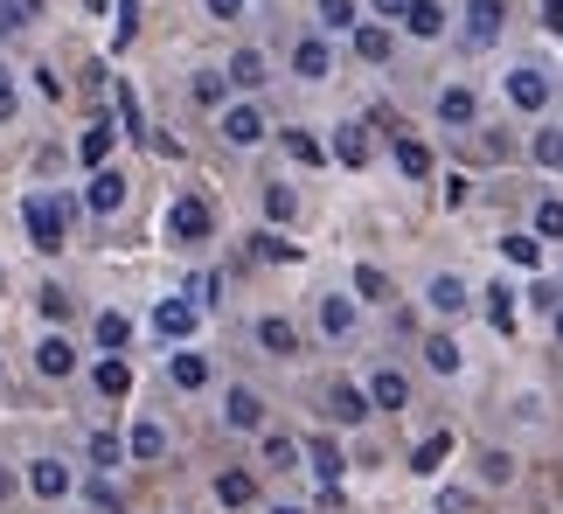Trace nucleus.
<instances>
[{
  "instance_id": "1",
  "label": "nucleus",
  "mask_w": 563,
  "mask_h": 514,
  "mask_svg": "<svg viewBox=\"0 0 563 514\" xmlns=\"http://www.w3.org/2000/svg\"><path fill=\"white\" fill-rule=\"evenodd\" d=\"M63 216H70V202H56V195H21V223H28V244L35 251H63Z\"/></svg>"
},
{
  "instance_id": "2",
  "label": "nucleus",
  "mask_w": 563,
  "mask_h": 514,
  "mask_svg": "<svg viewBox=\"0 0 563 514\" xmlns=\"http://www.w3.org/2000/svg\"><path fill=\"white\" fill-rule=\"evenodd\" d=\"M550 91H557V84H550L543 63H515V70H508V105H515V112H543Z\"/></svg>"
},
{
  "instance_id": "3",
  "label": "nucleus",
  "mask_w": 563,
  "mask_h": 514,
  "mask_svg": "<svg viewBox=\"0 0 563 514\" xmlns=\"http://www.w3.org/2000/svg\"><path fill=\"white\" fill-rule=\"evenodd\" d=\"M209 230H216V216H209L202 195H181V202L167 209V237H174V244H209Z\"/></svg>"
},
{
  "instance_id": "4",
  "label": "nucleus",
  "mask_w": 563,
  "mask_h": 514,
  "mask_svg": "<svg viewBox=\"0 0 563 514\" xmlns=\"http://www.w3.org/2000/svg\"><path fill=\"white\" fill-rule=\"evenodd\" d=\"M466 49H494L501 42V21H508V0H466Z\"/></svg>"
},
{
  "instance_id": "5",
  "label": "nucleus",
  "mask_w": 563,
  "mask_h": 514,
  "mask_svg": "<svg viewBox=\"0 0 563 514\" xmlns=\"http://www.w3.org/2000/svg\"><path fill=\"white\" fill-rule=\"evenodd\" d=\"M216 132H223V146H237V153H244V146H258V139H265L272 126H265V112H258L251 98H244V105H223Z\"/></svg>"
},
{
  "instance_id": "6",
  "label": "nucleus",
  "mask_w": 563,
  "mask_h": 514,
  "mask_svg": "<svg viewBox=\"0 0 563 514\" xmlns=\"http://www.w3.org/2000/svg\"><path fill=\"white\" fill-rule=\"evenodd\" d=\"M424 306H431L438 320H459V313H473V292H466V278L438 271V278H424Z\"/></svg>"
},
{
  "instance_id": "7",
  "label": "nucleus",
  "mask_w": 563,
  "mask_h": 514,
  "mask_svg": "<svg viewBox=\"0 0 563 514\" xmlns=\"http://www.w3.org/2000/svg\"><path fill=\"white\" fill-rule=\"evenodd\" d=\"M438 126L473 132L480 126V91H473V84H445V91H438Z\"/></svg>"
},
{
  "instance_id": "8",
  "label": "nucleus",
  "mask_w": 563,
  "mask_h": 514,
  "mask_svg": "<svg viewBox=\"0 0 563 514\" xmlns=\"http://www.w3.org/2000/svg\"><path fill=\"white\" fill-rule=\"evenodd\" d=\"M292 77H299V84H327V77H334V49H327L320 35H299V42H292Z\"/></svg>"
},
{
  "instance_id": "9",
  "label": "nucleus",
  "mask_w": 563,
  "mask_h": 514,
  "mask_svg": "<svg viewBox=\"0 0 563 514\" xmlns=\"http://www.w3.org/2000/svg\"><path fill=\"white\" fill-rule=\"evenodd\" d=\"M126 188H133V181H126L119 167H98V174H91V188H84L91 216H119V209H126Z\"/></svg>"
},
{
  "instance_id": "10",
  "label": "nucleus",
  "mask_w": 563,
  "mask_h": 514,
  "mask_svg": "<svg viewBox=\"0 0 563 514\" xmlns=\"http://www.w3.org/2000/svg\"><path fill=\"white\" fill-rule=\"evenodd\" d=\"M153 327H160L167 341H188V334L202 327V306H195L188 292H181V299H160V306H153Z\"/></svg>"
},
{
  "instance_id": "11",
  "label": "nucleus",
  "mask_w": 563,
  "mask_h": 514,
  "mask_svg": "<svg viewBox=\"0 0 563 514\" xmlns=\"http://www.w3.org/2000/svg\"><path fill=\"white\" fill-rule=\"evenodd\" d=\"M369 410H383V417H390V410H404V403H411V376H404V369H369Z\"/></svg>"
},
{
  "instance_id": "12",
  "label": "nucleus",
  "mask_w": 563,
  "mask_h": 514,
  "mask_svg": "<svg viewBox=\"0 0 563 514\" xmlns=\"http://www.w3.org/2000/svg\"><path fill=\"white\" fill-rule=\"evenodd\" d=\"M327 417H334V424H369V389L362 383H327Z\"/></svg>"
},
{
  "instance_id": "13",
  "label": "nucleus",
  "mask_w": 563,
  "mask_h": 514,
  "mask_svg": "<svg viewBox=\"0 0 563 514\" xmlns=\"http://www.w3.org/2000/svg\"><path fill=\"white\" fill-rule=\"evenodd\" d=\"M445 21H452V14H445L438 0H411V7H404V35H411V42H445Z\"/></svg>"
},
{
  "instance_id": "14",
  "label": "nucleus",
  "mask_w": 563,
  "mask_h": 514,
  "mask_svg": "<svg viewBox=\"0 0 563 514\" xmlns=\"http://www.w3.org/2000/svg\"><path fill=\"white\" fill-rule=\"evenodd\" d=\"M355 320H362V306H355L348 292H327V299H320V334H327V341H348Z\"/></svg>"
},
{
  "instance_id": "15",
  "label": "nucleus",
  "mask_w": 563,
  "mask_h": 514,
  "mask_svg": "<svg viewBox=\"0 0 563 514\" xmlns=\"http://www.w3.org/2000/svg\"><path fill=\"white\" fill-rule=\"evenodd\" d=\"M223 424H230V431H258V424H265V396L237 383L230 396H223Z\"/></svg>"
},
{
  "instance_id": "16",
  "label": "nucleus",
  "mask_w": 563,
  "mask_h": 514,
  "mask_svg": "<svg viewBox=\"0 0 563 514\" xmlns=\"http://www.w3.org/2000/svg\"><path fill=\"white\" fill-rule=\"evenodd\" d=\"M209 376H216L209 355H195V348H174V355H167V383L174 389H209Z\"/></svg>"
},
{
  "instance_id": "17",
  "label": "nucleus",
  "mask_w": 563,
  "mask_h": 514,
  "mask_svg": "<svg viewBox=\"0 0 563 514\" xmlns=\"http://www.w3.org/2000/svg\"><path fill=\"white\" fill-rule=\"evenodd\" d=\"M390 146H397V167H404V181H431V174H438V160H431V146H424L418 132H397Z\"/></svg>"
},
{
  "instance_id": "18",
  "label": "nucleus",
  "mask_w": 563,
  "mask_h": 514,
  "mask_svg": "<svg viewBox=\"0 0 563 514\" xmlns=\"http://www.w3.org/2000/svg\"><path fill=\"white\" fill-rule=\"evenodd\" d=\"M258 459H265V473H299V466H306V445H299V438H285V431H265Z\"/></svg>"
},
{
  "instance_id": "19",
  "label": "nucleus",
  "mask_w": 563,
  "mask_h": 514,
  "mask_svg": "<svg viewBox=\"0 0 563 514\" xmlns=\"http://www.w3.org/2000/svg\"><path fill=\"white\" fill-rule=\"evenodd\" d=\"M28 494H35V501H63V494H70V466H63V459H35V466H28Z\"/></svg>"
},
{
  "instance_id": "20",
  "label": "nucleus",
  "mask_w": 563,
  "mask_h": 514,
  "mask_svg": "<svg viewBox=\"0 0 563 514\" xmlns=\"http://www.w3.org/2000/svg\"><path fill=\"white\" fill-rule=\"evenodd\" d=\"M258 348L279 355V362H292V355H299V327H292L285 313H265V320H258Z\"/></svg>"
},
{
  "instance_id": "21",
  "label": "nucleus",
  "mask_w": 563,
  "mask_h": 514,
  "mask_svg": "<svg viewBox=\"0 0 563 514\" xmlns=\"http://www.w3.org/2000/svg\"><path fill=\"white\" fill-rule=\"evenodd\" d=\"M112 139H119V126H112V119H91V126H84V139H77V160L98 174V167L112 160Z\"/></svg>"
},
{
  "instance_id": "22",
  "label": "nucleus",
  "mask_w": 563,
  "mask_h": 514,
  "mask_svg": "<svg viewBox=\"0 0 563 514\" xmlns=\"http://www.w3.org/2000/svg\"><path fill=\"white\" fill-rule=\"evenodd\" d=\"M216 501H223V508H251V501H258V473H251V466L216 473Z\"/></svg>"
},
{
  "instance_id": "23",
  "label": "nucleus",
  "mask_w": 563,
  "mask_h": 514,
  "mask_svg": "<svg viewBox=\"0 0 563 514\" xmlns=\"http://www.w3.org/2000/svg\"><path fill=\"white\" fill-rule=\"evenodd\" d=\"M126 459H140V466H153V459H167V431H160L153 417H140V424L126 431Z\"/></svg>"
},
{
  "instance_id": "24",
  "label": "nucleus",
  "mask_w": 563,
  "mask_h": 514,
  "mask_svg": "<svg viewBox=\"0 0 563 514\" xmlns=\"http://www.w3.org/2000/svg\"><path fill=\"white\" fill-rule=\"evenodd\" d=\"M348 35H355V56H362V63H390V49H397L383 21H355Z\"/></svg>"
},
{
  "instance_id": "25",
  "label": "nucleus",
  "mask_w": 563,
  "mask_h": 514,
  "mask_svg": "<svg viewBox=\"0 0 563 514\" xmlns=\"http://www.w3.org/2000/svg\"><path fill=\"white\" fill-rule=\"evenodd\" d=\"M334 160L362 174L369 167V126H334Z\"/></svg>"
},
{
  "instance_id": "26",
  "label": "nucleus",
  "mask_w": 563,
  "mask_h": 514,
  "mask_svg": "<svg viewBox=\"0 0 563 514\" xmlns=\"http://www.w3.org/2000/svg\"><path fill=\"white\" fill-rule=\"evenodd\" d=\"M223 77H230V91H258L265 84V49H237Z\"/></svg>"
},
{
  "instance_id": "27",
  "label": "nucleus",
  "mask_w": 563,
  "mask_h": 514,
  "mask_svg": "<svg viewBox=\"0 0 563 514\" xmlns=\"http://www.w3.org/2000/svg\"><path fill=\"white\" fill-rule=\"evenodd\" d=\"M35 369H42V376H70V369H77V348H70L63 334H42V348H35Z\"/></svg>"
},
{
  "instance_id": "28",
  "label": "nucleus",
  "mask_w": 563,
  "mask_h": 514,
  "mask_svg": "<svg viewBox=\"0 0 563 514\" xmlns=\"http://www.w3.org/2000/svg\"><path fill=\"white\" fill-rule=\"evenodd\" d=\"M91 383H98V396H133V362H119V355H105V362L91 369Z\"/></svg>"
},
{
  "instance_id": "29",
  "label": "nucleus",
  "mask_w": 563,
  "mask_h": 514,
  "mask_svg": "<svg viewBox=\"0 0 563 514\" xmlns=\"http://www.w3.org/2000/svg\"><path fill=\"white\" fill-rule=\"evenodd\" d=\"M188 98H195V105H209V112H223V105H230V77H223V70H195Z\"/></svg>"
},
{
  "instance_id": "30",
  "label": "nucleus",
  "mask_w": 563,
  "mask_h": 514,
  "mask_svg": "<svg viewBox=\"0 0 563 514\" xmlns=\"http://www.w3.org/2000/svg\"><path fill=\"white\" fill-rule=\"evenodd\" d=\"M355 299H369V306H390V299H397L390 271H376V264H355Z\"/></svg>"
},
{
  "instance_id": "31",
  "label": "nucleus",
  "mask_w": 563,
  "mask_h": 514,
  "mask_svg": "<svg viewBox=\"0 0 563 514\" xmlns=\"http://www.w3.org/2000/svg\"><path fill=\"white\" fill-rule=\"evenodd\" d=\"M306 466H313V473H320L327 487H334V480L348 473V459H341V445H334V438H313V445H306Z\"/></svg>"
},
{
  "instance_id": "32",
  "label": "nucleus",
  "mask_w": 563,
  "mask_h": 514,
  "mask_svg": "<svg viewBox=\"0 0 563 514\" xmlns=\"http://www.w3.org/2000/svg\"><path fill=\"white\" fill-rule=\"evenodd\" d=\"M515 466H522L515 452H501V445H487V452H480V487H515Z\"/></svg>"
},
{
  "instance_id": "33",
  "label": "nucleus",
  "mask_w": 563,
  "mask_h": 514,
  "mask_svg": "<svg viewBox=\"0 0 563 514\" xmlns=\"http://www.w3.org/2000/svg\"><path fill=\"white\" fill-rule=\"evenodd\" d=\"M42 21V0H0V35H28Z\"/></svg>"
},
{
  "instance_id": "34",
  "label": "nucleus",
  "mask_w": 563,
  "mask_h": 514,
  "mask_svg": "<svg viewBox=\"0 0 563 514\" xmlns=\"http://www.w3.org/2000/svg\"><path fill=\"white\" fill-rule=\"evenodd\" d=\"M91 334H98V348H105V355H119V348L133 341V320H126V313H98V327H91Z\"/></svg>"
},
{
  "instance_id": "35",
  "label": "nucleus",
  "mask_w": 563,
  "mask_h": 514,
  "mask_svg": "<svg viewBox=\"0 0 563 514\" xmlns=\"http://www.w3.org/2000/svg\"><path fill=\"white\" fill-rule=\"evenodd\" d=\"M424 362H431L438 376H459V362H466V355H459V341H452V334H431V341H424Z\"/></svg>"
},
{
  "instance_id": "36",
  "label": "nucleus",
  "mask_w": 563,
  "mask_h": 514,
  "mask_svg": "<svg viewBox=\"0 0 563 514\" xmlns=\"http://www.w3.org/2000/svg\"><path fill=\"white\" fill-rule=\"evenodd\" d=\"M529 160H536V167H563V126H536V139H529Z\"/></svg>"
},
{
  "instance_id": "37",
  "label": "nucleus",
  "mask_w": 563,
  "mask_h": 514,
  "mask_svg": "<svg viewBox=\"0 0 563 514\" xmlns=\"http://www.w3.org/2000/svg\"><path fill=\"white\" fill-rule=\"evenodd\" d=\"M285 153H292L299 167H320V160H327V146H320L306 126H285Z\"/></svg>"
},
{
  "instance_id": "38",
  "label": "nucleus",
  "mask_w": 563,
  "mask_h": 514,
  "mask_svg": "<svg viewBox=\"0 0 563 514\" xmlns=\"http://www.w3.org/2000/svg\"><path fill=\"white\" fill-rule=\"evenodd\" d=\"M313 14H320L327 35H348L355 28V0H313Z\"/></svg>"
},
{
  "instance_id": "39",
  "label": "nucleus",
  "mask_w": 563,
  "mask_h": 514,
  "mask_svg": "<svg viewBox=\"0 0 563 514\" xmlns=\"http://www.w3.org/2000/svg\"><path fill=\"white\" fill-rule=\"evenodd\" d=\"M452 452V431H431L418 452H411V473H438V459Z\"/></svg>"
},
{
  "instance_id": "40",
  "label": "nucleus",
  "mask_w": 563,
  "mask_h": 514,
  "mask_svg": "<svg viewBox=\"0 0 563 514\" xmlns=\"http://www.w3.org/2000/svg\"><path fill=\"white\" fill-rule=\"evenodd\" d=\"M487 320H494L501 334L515 327V285H487Z\"/></svg>"
},
{
  "instance_id": "41",
  "label": "nucleus",
  "mask_w": 563,
  "mask_h": 514,
  "mask_svg": "<svg viewBox=\"0 0 563 514\" xmlns=\"http://www.w3.org/2000/svg\"><path fill=\"white\" fill-rule=\"evenodd\" d=\"M119 459H126V438H112V431H91V466H98V473H112Z\"/></svg>"
},
{
  "instance_id": "42",
  "label": "nucleus",
  "mask_w": 563,
  "mask_h": 514,
  "mask_svg": "<svg viewBox=\"0 0 563 514\" xmlns=\"http://www.w3.org/2000/svg\"><path fill=\"white\" fill-rule=\"evenodd\" d=\"M251 251L265 257V264H292V257H299V244H285L279 230H258V237H251Z\"/></svg>"
},
{
  "instance_id": "43",
  "label": "nucleus",
  "mask_w": 563,
  "mask_h": 514,
  "mask_svg": "<svg viewBox=\"0 0 563 514\" xmlns=\"http://www.w3.org/2000/svg\"><path fill=\"white\" fill-rule=\"evenodd\" d=\"M501 251H508V264H543V244H536V230H515V237H501Z\"/></svg>"
},
{
  "instance_id": "44",
  "label": "nucleus",
  "mask_w": 563,
  "mask_h": 514,
  "mask_svg": "<svg viewBox=\"0 0 563 514\" xmlns=\"http://www.w3.org/2000/svg\"><path fill=\"white\" fill-rule=\"evenodd\" d=\"M536 237H543V244H557V237H563V202H557V195L536 202Z\"/></svg>"
},
{
  "instance_id": "45",
  "label": "nucleus",
  "mask_w": 563,
  "mask_h": 514,
  "mask_svg": "<svg viewBox=\"0 0 563 514\" xmlns=\"http://www.w3.org/2000/svg\"><path fill=\"white\" fill-rule=\"evenodd\" d=\"M265 216H272V223H292V216H299V195H292L285 181H272V188H265Z\"/></svg>"
},
{
  "instance_id": "46",
  "label": "nucleus",
  "mask_w": 563,
  "mask_h": 514,
  "mask_svg": "<svg viewBox=\"0 0 563 514\" xmlns=\"http://www.w3.org/2000/svg\"><path fill=\"white\" fill-rule=\"evenodd\" d=\"M119 119H126V139H146V119H140V98H133V84H119Z\"/></svg>"
},
{
  "instance_id": "47",
  "label": "nucleus",
  "mask_w": 563,
  "mask_h": 514,
  "mask_svg": "<svg viewBox=\"0 0 563 514\" xmlns=\"http://www.w3.org/2000/svg\"><path fill=\"white\" fill-rule=\"evenodd\" d=\"M35 306H42V320H70V292H63V285H42Z\"/></svg>"
},
{
  "instance_id": "48",
  "label": "nucleus",
  "mask_w": 563,
  "mask_h": 514,
  "mask_svg": "<svg viewBox=\"0 0 563 514\" xmlns=\"http://www.w3.org/2000/svg\"><path fill=\"white\" fill-rule=\"evenodd\" d=\"M522 299H529L536 313H557V306H563V285H550V278H536V285H529Z\"/></svg>"
},
{
  "instance_id": "49",
  "label": "nucleus",
  "mask_w": 563,
  "mask_h": 514,
  "mask_svg": "<svg viewBox=\"0 0 563 514\" xmlns=\"http://www.w3.org/2000/svg\"><path fill=\"white\" fill-rule=\"evenodd\" d=\"M216 292H223V278H216V271H202V278H188V299H195V306H216Z\"/></svg>"
},
{
  "instance_id": "50",
  "label": "nucleus",
  "mask_w": 563,
  "mask_h": 514,
  "mask_svg": "<svg viewBox=\"0 0 563 514\" xmlns=\"http://www.w3.org/2000/svg\"><path fill=\"white\" fill-rule=\"evenodd\" d=\"M133 28H140V0H119V42H133Z\"/></svg>"
},
{
  "instance_id": "51",
  "label": "nucleus",
  "mask_w": 563,
  "mask_h": 514,
  "mask_svg": "<svg viewBox=\"0 0 563 514\" xmlns=\"http://www.w3.org/2000/svg\"><path fill=\"white\" fill-rule=\"evenodd\" d=\"M14 105H21V98H14V70H0V126L14 119Z\"/></svg>"
},
{
  "instance_id": "52",
  "label": "nucleus",
  "mask_w": 563,
  "mask_h": 514,
  "mask_svg": "<svg viewBox=\"0 0 563 514\" xmlns=\"http://www.w3.org/2000/svg\"><path fill=\"white\" fill-rule=\"evenodd\" d=\"M202 7H209V14H216V21H237V14H244V7H251V0H202Z\"/></svg>"
},
{
  "instance_id": "53",
  "label": "nucleus",
  "mask_w": 563,
  "mask_h": 514,
  "mask_svg": "<svg viewBox=\"0 0 563 514\" xmlns=\"http://www.w3.org/2000/svg\"><path fill=\"white\" fill-rule=\"evenodd\" d=\"M404 7H411V0H369V14H376V21H404Z\"/></svg>"
},
{
  "instance_id": "54",
  "label": "nucleus",
  "mask_w": 563,
  "mask_h": 514,
  "mask_svg": "<svg viewBox=\"0 0 563 514\" xmlns=\"http://www.w3.org/2000/svg\"><path fill=\"white\" fill-rule=\"evenodd\" d=\"M466 508H473V494H459V487H452V494L438 501V514H466Z\"/></svg>"
},
{
  "instance_id": "55",
  "label": "nucleus",
  "mask_w": 563,
  "mask_h": 514,
  "mask_svg": "<svg viewBox=\"0 0 563 514\" xmlns=\"http://www.w3.org/2000/svg\"><path fill=\"white\" fill-rule=\"evenodd\" d=\"M543 28H550V35H563V0H543Z\"/></svg>"
},
{
  "instance_id": "56",
  "label": "nucleus",
  "mask_w": 563,
  "mask_h": 514,
  "mask_svg": "<svg viewBox=\"0 0 563 514\" xmlns=\"http://www.w3.org/2000/svg\"><path fill=\"white\" fill-rule=\"evenodd\" d=\"M7 494H14V473H7V466H0V501H7Z\"/></svg>"
},
{
  "instance_id": "57",
  "label": "nucleus",
  "mask_w": 563,
  "mask_h": 514,
  "mask_svg": "<svg viewBox=\"0 0 563 514\" xmlns=\"http://www.w3.org/2000/svg\"><path fill=\"white\" fill-rule=\"evenodd\" d=\"M550 320H557V341H563V306H557V313H550Z\"/></svg>"
},
{
  "instance_id": "58",
  "label": "nucleus",
  "mask_w": 563,
  "mask_h": 514,
  "mask_svg": "<svg viewBox=\"0 0 563 514\" xmlns=\"http://www.w3.org/2000/svg\"><path fill=\"white\" fill-rule=\"evenodd\" d=\"M272 514H306V508H272Z\"/></svg>"
},
{
  "instance_id": "59",
  "label": "nucleus",
  "mask_w": 563,
  "mask_h": 514,
  "mask_svg": "<svg viewBox=\"0 0 563 514\" xmlns=\"http://www.w3.org/2000/svg\"><path fill=\"white\" fill-rule=\"evenodd\" d=\"M84 7H91V14H98V7H105V0H84Z\"/></svg>"
}]
</instances>
